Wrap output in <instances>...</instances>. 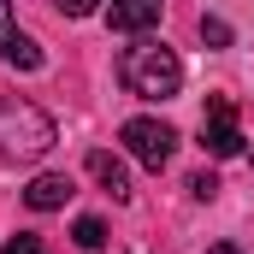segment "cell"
Returning a JSON list of instances; mask_svg holds the SVG:
<instances>
[{
  "label": "cell",
  "mask_w": 254,
  "mask_h": 254,
  "mask_svg": "<svg viewBox=\"0 0 254 254\" xmlns=\"http://www.w3.org/2000/svg\"><path fill=\"white\" fill-rule=\"evenodd\" d=\"M119 83H125L136 101H172V95L184 89V60H178L166 42L136 36L125 54H119Z\"/></svg>",
  "instance_id": "1"
},
{
  "label": "cell",
  "mask_w": 254,
  "mask_h": 254,
  "mask_svg": "<svg viewBox=\"0 0 254 254\" xmlns=\"http://www.w3.org/2000/svg\"><path fill=\"white\" fill-rule=\"evenodd\" d=\"M54 142H60V130L36 101H0V154L6 160H42Z\"/></svg>",
  "instance_id": "2"
},
{
  "label": "cell",
  "mask_w": 254,
  "mask_h": 254,
  "mask_svg": "<svg viewBox=\"0 0 254 254\" xmlns=\"http://www.w3.org/2000/svg\"><path fill=\"white\" fill-rule=\"evenodd\" d=\"M119 142L130 148V160H142L148 172L172 166V154H178V130L166 125V119H125V130H119Z\"/></svg>",
  "instance_id": "3"
},
{
  "label": "cell",
  "mask_w": 254,
  "mask_h": 254,
  "mask_svg": "<svg viewBox=\"0 0 254 254\" xmlns=\"http://www.w3.org/2000/svg\"><path fill=\"white\" fill-rule=\"evenodd\" d=\"M201 148H207L213 160L243 154V125H237V101H231V95H207V113H201Z\"/></svg>",
  "instance_id": "4"
},
{
  "label": "cell",
  "mask_w": 254,
  "mask_h": 254,
  "mask_svg": "<svg viewBox=\"0 0 254 254\" xmlns=\"http://www.w3.org/2000/svg\"><path fill=\"white\" fill-rule=\"evenodd\" d=\"M0 60L18 65V71H42V48L18 30V12H12V0H0Z\"/></svg>",
  "instance_id": "5"
},
{
  "label": "cell",
  "mask_w": 254,
  "mask_h": 254,
  "mask_svg": "<svg viewBox=\"0 0 254 254\" xmlns=\"http://www.w3.org/2000/svg\"><path fill=\"white\" fill-rule=\"evenodd\" d=\"M160 12H166V0H113V6H107V30H119V36H148V30L160 24Z\"/></svg>",
  "instance_id": "6"
},
{
  "label": "cell",
  "mask_w": 254,
  "mask_h": 254,
  "mask_svg": "<svg viewBox=\"0 0 254 254\" xmlns=\"http://www.w3.org/2000/svg\"><path fill=\"white\" fill-rule=\"evenodd\" d=\"M89 178L113 195V201H130V172H125V160H119V154L95 148V154H89Z\"/></svg>",
  "instance_id": "7"
},
{
  "label": "cell",
  "mask_w": 254,
  "mask_h": 254,
  "mask_svg": "<svg viewBox=\"0 0 254 254\" xmlns=\"http://www.w3.org/2000/svg\"><path fill=\"white\" fill-rule=\"evenodd\" d=\"M71 195H77V184H71L65 172H42V178H36V184L24 190V201H30L36 213H54V207H65Z\"/></svg>",
  "instance_id": "8"
},
{
  "label": "cell",
  "mask_w": 254,
  "mask_h": 254,
  "mask_svg": "<svg viewBox=\"0 0 254 254\" xmlns=\"http://www.w3.org/2000/svg\"><path fill=\"white\" fill-rule=\"evenodd\" d=\"M71 243H77V249H107V225H101V219H95V213H83V219H77V225H71Z\"/></svg>",
  "instance_id": "9"
},
{
  "label": "cell",
  "mask_w": 254,
  "mask_h": 254,
  "mask_svg": "<svg viewBox=\"0 0 254 254\" xmlns=\"http://www.w3.org/2000/svg\"><path fill=\"white\" fill-rule=\"evenodd\" d=\"M201 42L207 48H231V24L225 18H201Z\"/></svg>",
  "instance_id": "10"
},
{
  "label": "cell",
  "mask_w": 254,
  "mask_h": 254,
  "mask_svg": "<svg viewBox=\"0 0 254 254\" xmlns=\"http://www.w3.org/2000/svg\"><path fill=\"white\" fill-rule=\"evenodd\" d=\"M190 195H195V201H213V195H219V178H213V172H195V178H190Z\"/></svg>",
  "instance_id": "11"
},
{
  "label": "cell",
  "mask_w": 254,
  "mask_h": 254,
  "mask_svg": "<svg viewBox=\"0 0 254 254\" xmlns=\"http://www.w3.org/2000/svg\"><path fill=\"white\" fill-rule=\"evenodd\" d=\"M0 254H48V243H42V237H12Z\"/></svg>",
  "instance_id": "12"
},
{
  "label": "cell",
  "mask_w": 254,
  "mask_h": 254,
  "mask_svg": "<svg viewBox=\"0 0 254 254\" xmlns=\"http://www.w3.org/2000/svg\"><path fill=\"white\" fill-rule=\"evenodd\" d=\"M54 6H60L65 18H89V12H95V6H101V0H54Z\"/></svg>",
  "instance_id": "13"
},
{
  "label": "cell",
  "mask_w": 254,
  "mask_h": 254,
  "mask_svg": "<svg viewBox=\"0 0 254 254\" xmlns=\"http://www.w3.org/2000/svg\"><path fill=\"white\" fill-rule=\"evenodd\" d=\"M207 254H243V249H237V243H213Z\"/></svg>",
  "instance_id": "14"
}]
</instances>
